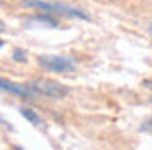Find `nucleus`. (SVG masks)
Here are the masks:
<instances>
[{
	"mask_svg": "<svg viewBox=\"0 0 152 150\" xmlns=\"http://www.w3.org/2000/svg\"><path fill=\"white\" fill-rule=\"evenodd\" d=\"M33 23H37V25H45V27H51V29H56V27H60V21L51 15V12H37V15H33L31 19H27V25H33Z\"/></svg>",
	"mask_w": 152,
	"mask_h": 150,
	"instance_id": "39448f33",
	"label": "nucleus"
},
{
	"mask_svg": "<svg viewBox=\"0 0 152 150\" xmlns=\"http://www.w3.org/2000/svg\"><path fill=\"white\" fill-rule=\"evenodd\" d=\"M150 103H152V99H150Z\"/></svg>",
	"mask_w": 152,
	"mask_h": 150,
	"instance_id": "9d476101",
	"label": "nucleus"
},
{
	"mask_svg": "<svg viewBox=\"0 0 152 150\" xmlns=\"http://www.w3.org/2000/svg\"><path fill=\"white\" fill-rule=\"evenodd\" d=\"M37 64L53 74H68V72H74L76 64L74 60L70 58H64V56H39L37 58Z\"/></svg>",
	"mask_w": 152,
	"mask_h": 150,
	"instance_id": "f03ea898",
	"label": "nucleus"
},
{
	"mask_svg": "<svg viewBox=\"0 0 152 150\" xmlns=\"http://www.w3.org/2000/svg\"><path fill=\"white\" fill-rule=\"evenodd\" d=\"M148 31H150V35H152V25H150V29H148Z\"/></svg>",
	"mask_w": 152,
	"mask_h": 150,
	"instance_id": "1a4fd4ad",
	"label": "nucleus"
},
{
	"mask_svg": "<svg viewBox=\"0 0 152 150\" xmlns=\"http://www.w3.org/2000/svg\"><path fill=\"white\" fill-rule=\"evenodd\" d=\"M142 130H148V132H152V119H148L146 124L142 125Z\"/></svg>",
	"mask_w": 152,
	"mask_h": 150,
	"instance_id": "6e6552de",
	"label": "nucleus"
},
{
	"mask_svg": "<svg viewBox=\"0 0 152 150\" xmlns=\"http://www.w3.org/2000/svg\"><path fill=\"white\" fill-rule=\"evenodd\" d=\"M19 113H21V115L25 117L27 121H31L33 125H43V121H41V117H39V115H37V113H35V111H33L31 107H25V105H23V107L19 109Z\"/></svg>",
	"mask_w": 152,
	"mask_h": 150,
	"instance_id": "423d86ee",
	"label": "nucleus"
},
{
	"mask_svg": "<svg viewBox=\"0 0 152 150\" xmlns=\"http://www.w3.org/2000/svg\"><path fill=\"white\" fill-rule=\"evenodd\" d=\"M0 86H2L4 93H10V95H15V97H21V99H27V101L33 99V91H31L27 84H15V82L2 78V80H0Z\"/></svg>",
	"mask_w": 152,
	"mask_h": 150,
	"instance_id": "20e7f679",
	"label": "nucleus"
},
{
	"mask_svg": "<svg viewBox=\"0 0 152 150\" xmlns=\"http://www.w3.org/2000/svg\"><path fill=\"white\" fill-rule=\"evenodd\" d=\"M12 60H15V62H27V51L21 50V48H17V50L12 51Z\"/></svg>",
	"mask_w": 152,
	"mask_h": 150,
	"instance_id": "0eeeda50",
	"label": "nucleus"
},
{
	"mask_svg": "<svg viewBox=\"0 0 152 150\" xmlns=\"http://www.w3.org/2000/svg\"><path fill=\"white\" fill-rule=\"evenodd\" d=\"M27 86L33 93L43 95V97H51V99H62L68 95V86L53 82V80H33V82H27Z\"/></svg>",
	"mask_w": 152,
	"mask_h": 150,
	"instance_id": "7ed1b4c3",
	"label": "nucleus"
},
{
	"mask_svg": "<svg viewBox=\"0 0 152 150\" xmlns=\"http://www.w3.org/2000/svg\"><path fill=\"white\" fill-rule=\"evenodd\" d=\"M23 6L27 8H37L43 12H51V15H64V17H72V19H82L88 21V15L78 10L74 6H68L64 2H45V0H23Z\"/></svg>",
	"mask_w": 152,
	"mask_h": 150,
	"instance_id": "f257e3e1",
	"label": "nucleus"
}]
</instances>
